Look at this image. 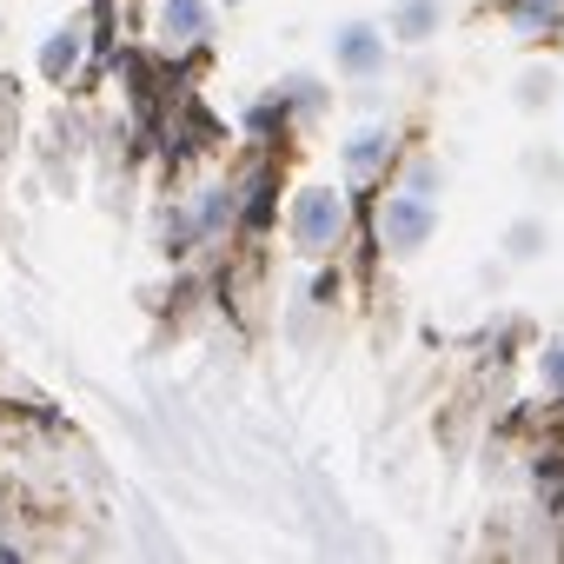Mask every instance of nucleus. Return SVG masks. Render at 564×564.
I'll list each match as a JSON object with an SVG mask.
<instances>
[{
  "label": "nucleus",
  "instance_id": "0eeeda50",
  "mask_svg": "<svg viewBox=\"0 0 564 564\" xmlns=\"http://www.w3.org/2000/svg\"><path fill=\"white\" fill-rule=\"evenodd\" d=\"M67 61H74V34H61V41L47 47V74H67Z\"/></svg>",
  "mask_w": 564,
  "mask_h": 564
},
{
  "label": "nucleus",
  "instance_id": "20e7f679",
  "mask_svg": "<svg viewBox=\"0 0 564 564\" xmlns=\"http://www.w3.org/2000/svg\"><path fill=\"white\" fill-rule=\"evenodd\" d=\"M166 34L199 41V34H206V8H199V0H173V8H166Z\"/></svg>",
  "mask_w": 564,
  "mask_h": 564
},
{
  "label": "nucleus",
  "instance_id": "423d86ee",
  "mask_svg": "<svg viewBox=\"0 0 564 564\" xmlns=\"http://www.w3.org/2000/svg\"><path fill=\"white\" fill-rule=\"evenodd\" d=\"M432 28V0H412V8H405V21H399V34L412 41V34H425Z\"/></svg>",
  "mask_w": 564,
  "mask_h": 564
},
{
  "label": "nucleus",
  "instance_id": "f257e3e1",
  "mask_svg": "<svg viewBox=\"0 0 564 564\" xmlns=\"http://www.w3.org/2000/svg\"><path fill=\"white\" fill-rule=\"evenodd\" d=\"M339 226H346V206H339L333 193H306V199L293 206V232H300V246H333Z\"/></svg>",
  "mask_w": 564,
  "mask_h": 564
},
{
  "label": "nucleus",
  "instance_id": "6e6552de",
  "mask_svg": "<svg viewBox=\"0 0 564 564\" xmlns=\"http://www.w3.org/2000/svg\"><path fill=\"white\" fill-rule=\"evenodd\" d=\"M544 14H557V0H518V21H544Z\"/></svg>",
  "mask_w": 564,
  "mask_h": 564
},
{
  "label": "nucleus",
  "instance_id": "7ed1b4c3",
  "mask_svg": "<svg viewBox=\"0 0 564 564\" xmlns=\"http://www.w3.org/2000/svg\"><path fill=\"white\" fill-rule=\"evenodd\" d=\"M339 61H346L352 74H372V67H379V34H372V28H346V34H339Z\"/></svg>",
  "mask_w": 564,
  "mask_h": 564
},
{
  "label": "nucleus",
  "instance_id": "1a4fd4ad",
  "mask_svg": "<svg viewBox=\"0 0 564 564\" xmlns=\"http://www.w3.org/2000/svg\"><path fill=\"white\" fill-rule=\"evenodd\" d=\"M544 379L564 392V346H551V352H544Z\"/></svg>",
  "mask_w": 564,
  "mask_h": 564
},
{
  "label": "nucleus",
  "instance_id": "39448f33",
  "mask_svg": "<svg viewBox=\"0 0 564 564\" xmlns=\"http://www.w3.org/2000/svg\"><path fill=\"white\" fill-rule=\"evenodd\" d=\"M379 160H386V133H359V140H352V173L366 180Z\"/></svg>",
  "mask_w": 564,
  "mask_h": 564
},
{
  "label": "nucleus",
  "instance_id": "f03ea898",
  "mask_svg": "<svg viewBox=\"0 0 564 564\" xmlns=\"http://www.w3.org/2000/svg\"><path fill=\"white\" fill-rule=\"evenodd\" d=\"M379 226H386V239H392V246H419V239L432 232V206H425V199H392Z\"/></svg>",
  "mask_w": 564,
  "mask_h": 564
}]
</instances>
